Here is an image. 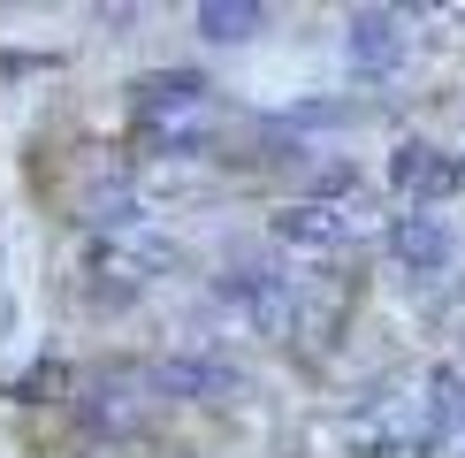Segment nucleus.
Here are the masks:
<instances>
[{
    "mask_svg": "<svg viewBox=\"0 0 465 458\" xmlns=\"http://www.w3.org/2000/svg\"><path fill=\"white\" fill-rule=\"evenodd\" d=\"M138 123L153 130V138H199L206 123H214V92L199 85L191 69H161V76H145L138 85Z\"/></svg>",
    "mask_w": 465,
    "mask_h": 458,
    "instance_id": "f257e3e1",
    "label": "nucleus"
},
{
    "mask_svg": "<svg viewBox=\"0 0 465 458\" xmlns=\"http://www.w3.org/2000/svg\"><path fill=\"white\" fill-rule=\"evenodd\" d=\"M222 305H237V314L260 321V329H282V321H290V298H282L275 267H229V275H222Z\"/></svg>",
    "mask_w": 465,
    "mask_h": 458,
    "instance_id": "f03ea898",
    "label": "nucleus"
},
{
    "mask_svg": "<svg viewBox=\"0 0 465 458\" xmlns=\"http://www.w3.org/2000/svg\"><path fill=\"white\" fill-rule=\"evenodd\" d=\"M390 253H397L404 267H420V275H442L450 253H458V237H450V222H442V214H397Z\"/></svg>",
    "mask_w": 465,
    "mask_h": 458,
    "instance_id": "7ed1b4c3",
    "label": "nucleus"
},
{
    "mask_svg": "<svg viewBox=\"0 0 465 458\" xmlns=\"http://www.w3.org/2000/svg\"><path fill=\"white\" fill-rule=\"evenodd\" d=\"M161 382L168 397H229L237 390V367L229 359H199V352H176V359H161Z\"/></svg>",
    "mask_w": 465,
    "mask_h": 458,
    "instance_id": "20e7f679",
    "label": "nucleus"
},
{
    "mask_svg": "<svg viewBox=\"0 0 465 458\" xmlns=\"http://www.w3.org/2000/svg\"><path fill=\"white\" fill-rule=\"evenodd\" d=\"M275 244H290V253H336L343 244V214L336 206H282L275 214Z\"/></svg>",
    "mask_w": 465,
    "mask_h": 458,
    "instance_id": "39448f33",
    "label": "nucleus"
},
{
    "mask_svg": "<svg viewBox=\"0 0 465 458\" xmlns=\"http://www.w3.org/2000/svg\"><path fill=\"white\" fill-rule=\"evenodd\" d=\"M343 46H351L359 69H397L404 62V31H397V15H381V8H359Z\"/></svg>",
    "mask_w": 465,
    "mask_h": 458,
    "instance_id": "423d86ee",
    "label": "nucleus"
},
{
    "mask_svg": "<svg viewBox=\"0 0 465 458\" xmlns=\"http://www.w3.org/2000/svg\"><path fill=\"white\" fill-rule=\"evenodd\" d=\"M100 267H114L123 283H145V275H161V267H176V244H161V237H107Z\"/></svg>",
    "mask_w": 465,
    "mask_h": 458,
    "instance_id": "0eeeda50",
    "label": "nucleus"
},
{
    "mask_svg": "<svg viewBox=\"0 0 465 458\" xmlns=\"http://www.w3.org/2000/svg\"><path fill=\"white\" fill-rule=\"evenodd\" d=\"M397 184L420 191V199H442V191H458V161H442L435 145H404L397 153Z\"/></svg>",
    "mask_w": 465,
    "mask_h": 458,
    "instance_id": "6e6552de",
    "label": "nucleus"
},
{
    "mask_svg": "<svg viewBox=\"0 0 465 458\" xmlns=\"http://www.w3.org/2000/svg\"><path fill=\"white\" fill-rule=\"evenodd\" d=\"M199 31L206 38H252V31H267V8H252V0H206Z\"/></svg>",
    "mask_w": 465,
    "mask_h": 458,
    "instance_id": "1a4fd4ad",
    "label": "nucleus"
}]
</instances>
